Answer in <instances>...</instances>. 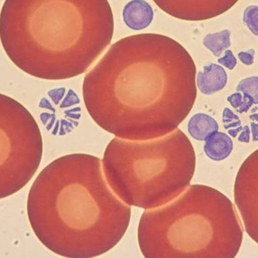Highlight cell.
I'll list each match as a JSON object with an SVG mask.
<instances>
[{"instance_id": "obj_1", "label": "cell", "mask_w": 258, "mask_h": 258, "mask_svg": "<svg viewBox=\"0 0 258 258\" xmlns=\"http://www.w3.org/2000/svg\"><path fill=\"white\" fill-rule=\"evenodd\" d=\"M197 68L168 36L141 33L111 45L86 74L83 98L92 119L116 137L144 141L169 134L192 110Z\"/></svg>"}, {"instance_id": "obj_2", "label": "cell", "mask_w": 258, "mask_h": 258, "mask_svg": "<svg viewBox=\"0 0 258 258\" xmlns=\"http://www.w3.org/2000/svg\"><path fill=\"white\" fill-rule=\"evenodd\" d=\"M104 174L101 159L72 154L56 159L36 177L27 200L29 221L36 237L54 254L98 257L123 237L131 208Z\"/></svg>"}, {"instance_id": "obj_3", "label": "cell", "mask_w": 258, "mask_h": 258, "mask_svg": "<svg viewBox=\"0 0 258 258\" xmlns=\"http://www.w3.org/2000/svg\"><path fill=\"white\" fill-rule=\"evenodd\" d=\"M108 0H6L0 39L10 60L43 80L86 72L113 38Z\"/></svg>"}, {"instance_id": "obj_4", "label": "cell", "mask_w": 258, "mask_h": 258, "mask_svg": "<svg viewBox=\"0 0 258 258\" xmlns=\"http://www.w3.org/2000/svg\"><path fill=\"white\" fill-rule=\"evenodd\" d=\"M138 234L147 258H233L242 245L243 229L226 195L192 185L166 204L144 212Z\"/></svg>"}, {"instance_id": "obj_5", "label": "cell", "mask_w": 258, "mask_h": 258, "mask_svg": "<svg viewBox=\"0 0 258 258\" xmlns=\"http://www.w3.org/2000/svg\"><path fill=\"white\" fill-rule=\"evenodd\" d=\"M103 169L109 186L129 206L153 209L187 189L196 154L180 129L150 140L115 138L104 151Z\"/></svg>"}, {"instance_id": "obj_6", "label": "cell", "mask_w": 258, "mask_h": 258, "mask_svg": "<svg viewBox=\"0 0 258 258\" xmlns=\"http://www.w3.org/2000/svg\"><path fill=\"white\" fill-rule=\"evenodd\" d=\"M42 156V135L34 118L21 103L0 93V199L30 181Z\"/></svg>"}, {"instance_id": "obj_7", "label": "cell", "mask_w": 258, "mask_h": 258, "mask_svg": "<svg viewBox=\"0 0 258 258\" xmlns=\"http://www.w3.org/2000/svg\"><path fill=\"white\" fill-rule=\"evenodd\" d=\"M234 195L245 231L258 244V149L251 153L239 168Z\"/></svg>"}, {"instance_id": "obj_8", "label": "cell", "mask_w": 258, "mask_h": 258, "mask_svg": "<svg viewBox=\"0 0 258 258\" xmlns=\"http://www.w3.org/2000/svg\"><path fill=\"white\" fill-rule=\"evenodd\" d=\"M165 13L184 21H204L219 16L239 0H153Z\"/></svg>"}, {"instance_id": "obj_9", "label": "cell", "mask_w": 258, "mask_h": 258, "mask_svg": "<svg viewBox=\"0 0 258 258\" xmlns=\"http://www.w3.org/2000/svg\"><path fill=\"white\" fill-rule=\"evenodd\" d=\"M125 25L133 30H142L151 24L154 18L153 8L144 0H132L122 11Z\"/></svg>"}, {"instance_id": "obj_10", "label": "cell", "mask_w": 258, "mask_h": 258, "mask_svg": "<svg viewBox=\"0 0 258 258\" xmlns=\"http://www.w3.org/2000/svg\"><path fill=\"white\" fill-rule=\"evenodd\" d=\"M227 83V72L217 64L206 65L197 76V86L204 95H212L222 90Z\"/></svg>"}, {"instance_id": "obj_11", "label": "cell", "mask_w": 258, "mask_h": 258, "mask_svg": "<svg viewBox=\"0 0 258 258\" xmlns=\"http://www.w3.org/2000/svg\"><path fill=\"white\" fill-rule=\"evenodd\" d=\"M204 145V151L208 158L215 162L225 160L233 149L231 138L222 132H215L211 135Z\"/></svg>"}, {"instance_id": "obj_12", "label": "cell", "mask_w": 258, "mask_h": 258, "mask_svg": "<svg viewBox=\"0 0 258 258\" xmlns=\"http://www.w3.org/2000/svg\"><path fill=\"white\" fill-rule=\"evenodd\" d=\"M218 129L219 126L216 120L206 114H197L188 122V133L197 141H206Z\"/></svg>"}, {"instance_id": "obj_13", "label": "cell", "mask_w": 258, "mask_h": 258, "mask_svg": "<svg viewBox=\"0 0 258 258\" xmlns=\"http://www.w3.org/2000/svg\"><path fill=\"white\" fill-rule=\"evenodd\" d=\"M230 34L231 32L228 30H222L218 33H209L203 39V44L213 53L215 57H220L231 45Z\"/></svg>"}, {"instance_id": "obj_14", "label": "cell", "mask_w": 258, "mask_h": 258, "mask_svg": "<svg viewBox=\"0 0 258 258\" xmlns=\"http://www.w3.org/2000/svg\"><path fill=\"white\" fill-rule=\"evenodd\" d=\"M236 90L251 106L258 105V77H250L239 82Z\"/></svg>"}, {"instance_id": "obj_15", "label": "cell", "mask_w": 258, "mask_h": 258, "mask_svg": "<svg viewBox=\"0 0 258 258\" xmlns=\"http://www.w3.org/2000/svg\"><path fill=\"white\" fill-rule=\"evenodd\" d=\"M223 122L224 128L228 130L229 135L232 137H236L238 133L242 131V123L239 117L228 108H225L223 112Z\"/></svg>"}, {"instance_id": "obj_16", "label": "cell", "mask_w": 258, "mask_h": 258, "mask_svg": "<svg viewBox=\"0 0 258 258\" xmlns=\"http://www.w3.org/2000/svg\"><path fill=\"white\" fill-rule=\"evenodd\" d=\"M243 22L249 29L250 31L258 36V6H248L243 15Z\"/></svg>"}, {"instance_id": "obj_17", "label": "cell", "mask_w": 258, "mask_h": 258, "mask_svg": "<svg viewBox=\"0 0 258 258\" xmlns=\"http://www.w3.org/2000/svg\"><path fill=\"white\" fill-rule=\"evenodd\" d=\"M218 63L226 67L229 70H233L237 64V60L233 55L231 50L228 49L225 51V54L223 57L220 58L218 60Z\"/></svg>"}, {"instance_id": "obj_18", "label": "cell", "mask_w": 258, "mask_h": 258, "mask_svg": "<svg viewBox=\"0 0 258 258\" xmlns=\"http://www.w3.org/2000/svg\"><path fill=\"white\" fill-rule=\"evenodd\" d=\"M227 101L230 103L232 107L236 109L238 113L242 114V109H243L244 101L242 98V94L238 92L236 93L232 94L231 95L227 98Z\"/></svg>"}, {"instance_id": "obj_19", "label": "cell", "mask_w": 258, "mask_h": 258, "mask_svg": "<svg viewBox=\"0 0 258 258\" xmlns=\"http://www.w3.org/2000/svg\"><path fill=\"white\" fill-rule=\"evenodd\" d=\"M254 54H255L254 49H250L248 51H241L238 55V57L244 65L250 66L254 63Z\"/></svg>"}, {"instance_id": "obj_20", "label": "cell", "mask_w": 258, "mask_h": 258, "mask_svg": "<svg viewBox=\"0 0 258 258\" xmlns=\"http://www.w3.org/2000/svg\"><path fill=\"white\" fill-rule=\"evenodd\" d=\"M65 88H60V89H53V90L48 92V95L52 98L54 101H58L61 99L62 96L64 95Z\"/></svg>"}, {"instance_id": "obj_21", "label": "cell", "mask_w": 258, "mask_h": 258, "mask_svg": "<svg viewBox=\"0 0 258 258\" xmlns=\"http://www.w3.org/2000/svg\"><path fill=\"white\" fill-rule=\"evenodd\" d=\"M238 140L241 142H245V143H248L250 142V129L248 126H245L242 128V133L239 135Z\"/></svg>"}, {"instance_id": "obj_22", "label": "cell", "mask_w": 258, "mask_h": 258, "mask_svg": "<svg viewBox=\"0 0 258 258\" xmlns=\"http://www.w3.org/2000/svg\"><path fill=\"white\" fill-rule=\"evenodd\" d=\"M251 132H252V139L254 142L258 141V124L255 123H251Z\"/></svg>"}, {"instance_id": "obj_23", "label": "cell", "mask_w": 258, "mask_h": 258, "mask_svg": "<svg viewBox=\"0 0 258 258\" xmlns=\"http://www.w3.org/2000/svg\"><path fill=\"white\" fill-rule=\"evenodd\" d=\"M250 118H251L252 121H255L258 122V113L257 114H253L250 116Z\"/></svg>"}]
</instances>
